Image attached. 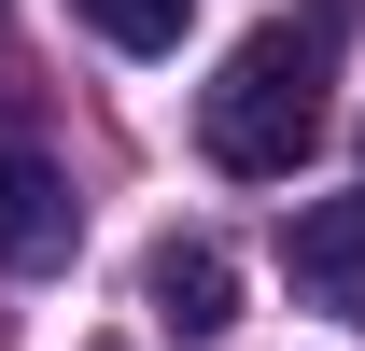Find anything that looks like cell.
<instances>
[{
    "label": "cell",
    "mask_w": 365,
    "mask_h": 351,
    "mask_svg": "<svg viewBox=\"0 0 365 351\" xmlns=\"http://www.w3.org/2000/svg\"><path fill=\"white\" fill-rule=\"evenodd\" d=\"M323 85H337V43H323L309 14H267V29L197 85V141H211V169H225V183H295L309 141H323V113H337Z\"/></svg>",
    "instance_id": "cell-1"
},
{
    "label": "cell",
    "mask_w": 365,
    "mask_h": 351,
    "mask_svg": "<svg viewBox=\"0 0 365 351\" xmlns=\"http://www.w3.org/2000/svg\"><path fill=\"white\" fill-rule=\"evenodd\" d=\"M71 14H85L113 56H182V14H197V0H71Z\"/></svg>",
    "instance_id": "cell-5"
},
{
    "label": "cell",
    "mask_w": 365,
    "mask_h": 351,
    "mask_svg": "<svg viewBox=\"0 0 365 351\" xmlns=\"http://www.w3.org/2000/svg\"><path fill=\"white\" fill-rule=\"evenodd\" d=\"M140 309H155V337H225V323H239V253H225V239H155Z\"/></svg>",
    "instance_id": "cell-2"
},
{
    "label": "cell",
    "mask_w": 365,
    "mask_h": 351,
    "mask_svg": "<svg viewBox=\"0 0 365 351\" xmlns=\"http://www.w3.org/2000/svg\"><path fill=\"white\" fill-rule=\"evenodd\" d=\"M56 253H71V183L43 141L0 127V267H56Z\"/></svg>",
    "instance_id": "cell-4"
},
{
    "label": "cell",
    "mask_w": 365,
    "mask_h": 351,
    "mask_svg": "<svg viewBox=\"0 0 365 351\" xmlns=\"http://www.w3.org/2000/svg\"><path fill=\"white\" fill-rule=\"evenodd\" d=\"M281 267H295V295H309V309H337V323L365 337V197H309L295 239H281Z\"/></svg>",
    "instance_id": "cell-3"
},
{
    "label": "cell",
    "mask_w": 365,
    "mask_h": 351,
    "mask_svg": "<svg viewBox=\"0 0 365 351\" xmlns=\"http://www.w3.org/2000/svg\"><path fill=\"white\" fill-rule=\"evenodd\" d=\"M98 351H113V337H98Z\"/></svg>",
    "instance_id": "cell-6"
}]
</instances>
